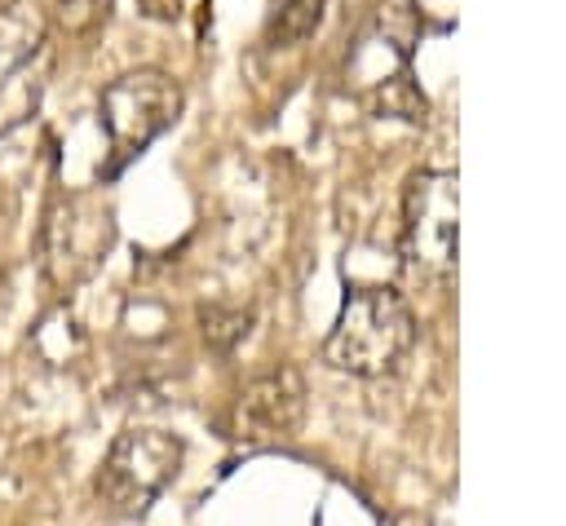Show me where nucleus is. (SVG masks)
Instances as JSON below:
<instances>
[{"label":"nucleus","instance_id":"nucleus-1","mask_svg":"<svg viewBox=\"0 0 566 526\" xmlns=\"http://www.w3.org/2000/svg\"><path fill=\"white\" fill-rule=\"evenodd\" d=\"M416 340V314L402 292L385 283L349 287L323 340V362L345 376H385Z\"/></svg>","mask_w":566,"mask_h":526},{"label":"nucleus","instance_id":"nucleus-2","mask_svg":"<svg viewBox=\"0 0 566 526\" xmlns=\"http://www.w3.org/2000/svg\"><path fill=\"white\" fill-rule=\"evenodd\" d=\"M181 115V84L159 66H137L115 75L97 97V124L111 146V164L102 177H119L159 133H168Z\"/></svg>","mask_w":566,"mask_h":526},{"label":"nucleus","instance_id":"nucleus-3","mask_svg":"<svg viewBox=\"0 0 566 526\" xmlns=\"http://www.w3.org/2000/svg\"><path fill=\"white\" fill-rule=\"evenodd\" d=\"M181 460H186V442L172 429L124 424L102 455L97 499L119 517H137L177 482Z\"/></svg>","mask_w":566,"mask_h":526},{"label":"nucleus","instance_id":"nucleus-4","mask_svg":"<svg viewBox=\"0 0 566 526\" xmlns=\"http://www.w3.org/2000/svg\"><path fill=\"white\" fill-rule=\"evenodd\" d=\"M53 71L49 22L31 0L0 4V137L40 115Z\"/></svg>","mask_w":566,"mask_h":526},{"label":"nucleus","instance_id":"nucleus-5","mask_svg":"<svg viewBox=\"0 0 566 526\" xmlns=\"http://www.w3.org/2000/svg\"><path fill=\"white\" fill-rule=\"evenodd\" d=\"M402 270L420 283H442L455 270V172L424 168L402 194Z\"/></svg>","mask_w":566,"mask_h":526},{"label":"nucleus","instance_id":"nucleus-6","mask_svg":"<svg viewBox=\"0 0 566 526\" xmlns=\"http://www.w3.org/2000/svg\"><path fill=\"white\" fill-rule=\"evenodd\" d=\"M301 420H305V380L296 367H279L239 389L230 411V433L239 442H279L292 438Z\"/></svg>","mask_w":566,"mask_h":526},{"label":"nucleus","instance_id":"nucleus-7","mask_svg":"<svg viewBox=\"0 0 566 526\" xmlns=\"http://www.w3.org/2000/svg\"><path fill=\"white\" fill-rule=\"evenodd\" d=\"M111 243V221L84 212V199H57L44 217V270L53 283H75Z\"/></svg>","mask_w":566,"mask_h":526},{"label":"nucleus","instance_id":"nucleus-8","mask_svg":"<svg viewBox=\"0 0 566 526\" xmlns=\"http://www.w3.org/2000/svg\"><path fill=\"white\" fill-rule=\"evenodd\" d=\"M323 4L327 0H274L270 22H265V44L270 49H296L305 44L318 22H323Z\"/></svg>","mask_w":566,"mask_h":526},{"label":"nucleus","instance_id":"nucleus-9","mask_svg":"<svg viewBox=\"0 0 566 526\" xmlns=\"http://www.w3.org/2000/svg\"><path fill=\"white\" fill-rule=\"evenodd\" d=\"M199 327H203V340L217 349V354H230L248 327H252V314L248 309H230V305H203L199 309Z\"/></svg>","mask_w":566,"mask_h":526},{"label":"nucleus","instance_id":"nucleus-10","mask_svg":"<svg viewBox=\"0 0 566 526\" xmlns=\"http://www.w3.org/2000/svg\"><path fill=\"white\" fill-rule=\"evenodd\" d=\"M111 0H57V18L66 31H93L106 18Z\"/></svg>","mask_w":566,"mask_h":526}]
</instances>
